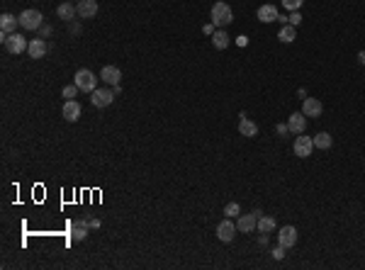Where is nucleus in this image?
Instances as JSON below:
<instances>
[{"label":"nucleus","mask_w":365,"mask_h":270,"mask_svg":"<svg viewBox=\"0 0 365 270\" xmlns=\"http://www.w3.org/2000/svg\"><path fill=\"white\" fill-rule=\"evenodd\" d=\"M88 229H90V222H86V219H76V222H73V226H71V241H73V244L86 241V236H88Z\"/></svg>","instance_id":"obj_11"},{"label":"nucleus","mask_w":365,"mask_h":270,"mask_svg":"<svg viewBox=\"0 0 365 270\" xmlns=\"http://www.w3.org/2000/svg\"><path fill=\"white\" fill-rule=\"evenodd\" d=\"M270 253H273V258L283 260V258H285V253H288V248H285V246H280V244H277V246L273 248V251H270Z\"/></svg>","instance_id":"obj_28"},{"label":"nucleus","mask_w":365,"mask_h":270,"mask_svg":"<svg viewBox=\"0 0 365 270\" xmlns=\"http://www.w3.org/2000/svg\"><path fill=\"white\" fill-rule=\"evenodd\" d=\"M212 46H214V49H227V46H229V34L224 32V29H217V32L212 34Z\"/></svg>","instance_id":"obj_23"},{"label":"nucleus","mask_w":365,"mask_h":270,"mask_svg":"<svg viewBox=\"0 0 365 270\" xmlns=\"http://www.w3.org/2000/svg\"><path fill=\"white\" fill-rule=\"evenodd\" d=\"M358 64H363L365 66V51H358Z\"/></svg>","instance_id":"obj_33"},{"label":"nucleus","mask_w":365,"mask_h":270,"mask_svg":"<svg viewBox=\"0 0 365 270\" xmlns=\"http://www.w3.org/2000/svg\"><path fill=\"white\" fill-rule=\"evenodd\" d=\"M17 24H20V17H15L10 12H3V15H0V32L3 34H12Z\"/></svg>","instance_id":"obj_18"},{"label":"nucleus","mask_w":365,"mask_h":270,"mask_svg":"<svg viewBox=\"0 0 365 270\" xmlns=\"http://www.w3.org/2000/svg\"><path fill=\"white\" fill-rule=\"evenodd\" d=\"M100 226V219H90V229H98Z\"/></svg>","instance_id":"obj_34"},{"label":"nucleus","mask_w":365,"mask_h":270,"mask_svg":"<svg viewBox=\"0 0 365 270\" xmlns=\"http://www.w3.org/2000/svg\"><path fill=\"white\" fill-rule=\"evenodd\" d=\"M61 114H64V119H66V122H78V119H80V105H78V100H66L64 102Z\"/></svg>","instance_id":"obj_16"},{"label":"nucleus","mask_w":365,"mask_h":270,"mask_svg":"<svg viewBox=\"0 0 365 270\" xmlns=\"http://www.w3.org/2000/svg\"><path fill=\"white\" fill-rule=\"evenodd\" d=\"M56 15H59V20L71 22V20L78 15V10H76V5H73V3H61V5L56 8Z\"/></svg>","instance_id":"obj_20"},{"label":"nucleus","mask_w":365,"mask_h":270,"mask_svg":"<svg viewBox=\"0 0 365 270\" xmlns=\"http://www.w3.org/2000/svg\"><path fill=\"white\" fill-rule=\"evenodd\" d=\"M232 22H234L232 8H229L227 3L217 0V3L212 5V24H214V27H219V29H224V27H229Z\"/></svg>","instance_id":"obj_1"},{"label":"nucleus","mask_w":365,"mask_h":270,"mask_svg":"<svg viewBox=\"0 0 365 270\" xmlns=\"http://www.w3.org/2000/svg\"><path fill=\"white\" fill-rule=\"evenodd\" d=\"M277 244L285 248H292L297 244V229H295V226H283V229L277 231Z\"/></svg>","instance_id":"obj_10"},{"label":"nucleus","mask_w":365,"mask_h":270,"mask_svg":"<svg viewBox=\"0 0 365 270\" xmlns=\"http://www.w3.org/2000/svg\"><path fill=\"white\" fill-rule=\"evenodd\" d=\"M277 22H283V24H290V22H288V15H277Z\"/></svg>","instance_id":"obj_32"},{"label":"nucleus","mask_w":365,"mask_h":270,"mask_svg":"<svg viewBox=\"0 0 365 270\" xmlns=\"http://www.w3.org/2000/svg\"><path fill=\"white\" fill-rule=\"evenodd\" d=\"M202 32H205V34H210V37H212V34L217 32V29H214V24L210 22V24H205V27H202Z\"/></svg>","instance_id":"obj_30"},{"label":"nucleus","mask_w":365,"mask_h":270,"mask_svg":"<svg viewBox=\"0 0 365 270\" xmlns=\"http://www.w3.org/2000/svg\"><path fill=\"white\" fill-rule=\"evenodd\" d=\"M100 80H105L107 85H120L122 83V71L117 66H105L102 71H100Z\"/></svg>","instance_id":"obj_13"},{"label":"nucleus","mask_w":365,"mask_h":270,"mask_svg":"<svg viewBox=\"0 0 365 270\" xmlns=\"http://www.w3.org/2000/svg\"><path fill=\"white\" fill-rule=\"evenodd\" d=\"M236 231H239V229H236V224H234L232 219L227 217V219H224V222H219V226H217V238H219L221 244H232L234 236H236Z\"/></svg>","instance_id":"obj_7"},{"label":"nucleus","mask_w":365,"mask_h":270,"mask_svg":"<svg viewBox=\"0 0 365 270\" xmlns=\"http://www.w3.org/2000/svg\"><path fill=\"white\" fill-rule=\"evenodd\" d=\"M304 127H307V117L304 112H292L288 117V129L292 134H304Z\"/></svg>","instance_id":"obj_14"},{"label":"nucleus","mask_w":365,"mask_h":270,"mask_svg":"<svg viewBox=\"0 0 365 270\" xmlns=\"http://www.w3.org/2000/svg\"><path fill=\"white\" fill-rule=\"evenodd\" d=\"M288 22L292 24V27H297V24L302 22V15H299V10H297V12H292V15H290V17H288Z\"/></svg>","instance_id":"obj_29"},{"label":"nucleus","mask_w":365,"mask_h":270,"mask_svg":"<svg viewBox=\"0 0 365 270\" xmlns=\"http://www.w3.org/2000/svg\"><path fill=\"white\" fill-rule=\"evenodd\" d=\"M42 20H44V15H42L39 10L20 12V27H22V29H30V32L39 29V27H42Z\"/></svg>","instance_id":"obj_6"},{"label":"nucleus","mask_w":365,"mask_h":270,"mask_svg":"<svg viewBox=\"0 0 365 270\" xmlns=\"http://www.w3.org/2000/svg\"><path fill=\"white\" fill-rule=\"evenodd\" d=\"M302 3H304V0H283L285 10H290V12H297L299 8H302Z\"/></svg>","instance_id":"obj_27"},{"label":"nucleus","mask_w":365,"mask_h":270,"mask_svg":"<svg viewBox=\"0 0 365 270\" xmlns=\"http://www.w3.org/2000/svg\"><path fill=\"white\" fill-rule=\"evenodd\" d=\"M76 10H78V17H83V20H93V17L98 15V0H78Z\"/></svg>","instance_id":"obj_9"},{"label":"nucleus","mask_w":365,"mask_h":270,"mask_svg":"<svg viewBox=\"0 0 365 270\" xmlns=\"http://www.w3.org/2000/svg\"><path fill=\"white\" fill-rule=\"evenodd\" d=\"M115 88H98L90 93V102H93V107H98V110H102V107H110L112 100H115Z\"/></svg>","instance_id":"obj_4"},{"label":"nucleus","mask_w":365,"mask_h":270,"mask_svg":"<svg viewBox=\"0 0 365 270\" xmlns=\"http://www.w3.org/2000/svg\"><path fill=\"white\" fill-rule=\"evenodd\" d=\"M241 119H239V132H241V136H248V139H254V136H258V124L254 122V119H248L246 114H239Z\"/></svg>","instance_id":"obj_15"},{"label":"nucleus","mask_w":365,"mask_h":270,"mask_svg":"<svg viewBox=\"0 0 365 270\" xmlns=\"http://www.w3.org/2000/svg\"><path fill=\"white\" fill-rule=\"evenodd\" d=\"M256 17H258L261 22H266V24L275 22V20H277V8H275V5H261V8H258V12H256Z\"/></svg>","instance_id":"obj_19"},{"label":"nucleus","mask_w":365,"mask_h":270,"mask_svg":"<svg viewBox=\"0 0 365 270\" xmlns=\"http://www.w3.org/2000/svg\"><path fill=\"white\" fill-rule=\"evenodd\" d=\"M295 156H299V158H307V156H312V151H314V139L312 136H302L299 134L297 139H295Z\"/></svg>","instance_id":"obj_8"},{"label":"nucleus","mask_w":365,"mask_h":270,"mask_svg":"<svg viewBox=\"0 0 365 270\" xmlns=\"http://www.w3.org/2000/svg\"><path fill=\"white\" fill-rule=\"evenodd\" d=\"M295 37H297V32H295L292 24H283V29H280V34H277V39H280L283 44H292Z\"/></svg>","instance_id":"obj_24"},{"label":"nucleus","mask_w":365,"mask_h":270,"mask_svg":"<svg viewBox=\"0 0 365 270\" xmlns=\"http://www.w3.org/2000/svg\"><path fill=\"white\" fill-rule=\"evenodd\" d=\"M78 85L76 83H73V85H66V88L61 90V95H64V98H66V100H76V95H78Z\"/></svg>","instance_id":"obj_26"},{"label":"nucleus","mask_w":365,"mask_h":270,"mask_svg":"<svg viewBox=\"0 0 365 270\" xmlns=\"http://www.w3.org/2000/svg\"><path fill=\"white\" fill-rule=\"evenodd\" d=\"M73 83H76L83 93H93V90H98V76H95L93 71H88V68H78L76 76H73Z\"/></svg>","instance_id":"obj_2"},{"label":"nucleus","mask_w":365,"mask_h":270,"mask_svg":"<svg viewBox=\"0 0 365 270\" xmlns=\"http://www.w3.org/2000/svg\"><path fill=\"white\" fill-rule=\"evenodd\" d=\"M275 217H270V214H261L258 217V231L261 234H273L275 231Z\"/></svg>","instance_id":"obj_21"},{"label":"nucleus","mask_w":365,"mask_h":270,"mask_svg":"<svg viewBox=\"0 0 365 270\" xmlns=\"http://www.w3.org/2000/svg\"><path fill=\"white\" fill-rule=\"evenodd\" d=\"M3 44H5V49L10 51V54H22V51H27V46H30V42L24 39L22 34L12 32V34H3Z\"/></svg>","instance_id":"obj_3"},{"label":"nucleus","mask_w":365,"mask_h":270,"mask_svg":"<svg viewBox=\"0 0 365 270\" xmlns=\"http://www.w3.org/2000/svg\"><path fill=\"white\" fill-rule=\"evenodd\" d=\"M290 129H288V124H277V134L283 136V134H288Z\"/></svg>","instance_id":"obj_31"},{"label":"nucleus","mask_w":365,"mask_h":270,"mask_svg":"<svg viewBox=\"0 0 365 270\" xmlns=\"http://www.w3.org/2000/svg\"><path fill=\"white\" fill-rule=\"evenodd\" d=\"M46 51H49V44H46L44 39H30L27 54H30L32 58H42V56H46Z\"/></svg>","instance_id":"obj_17"},{"label":"nucleus","mask_w":365,"mask_h":270,"mask_svg":"<svg viewBox=\"0 0 365 270\" xmlns=\"http://www.w3.org/2000/svg\"><path fill=\"white\" fill-rule=\"evenodd\" d=\"M312 139H314V148H321V151L331 148V144H333V139H331V134H329V132H319V134L312 136Z\"/></svg>","instance_id":"obj_22"},{"label":"nucleus","mask_w":365,"mask_h":270,"mask_svg":"<svg viewBox=\"0 0 365 270\" xmlns=\"http://www.w3.org/2000/svg\"><path fill=\"white\" fill-rule=\"evenodd\" d=\"M261 209H254L251 214H239V219H236V229L241 231V234H251L254 229H258V217H261Z\"/></svg>","instance_id":"obj_5"},{"label":"nucleus","mask_w":365,"mask_h":270,"mask_svg":"<svg viewBox=\"0 0 365 270\" xmlns=\"http://www.w3.org/2000/svg\"><path fill=\"white\" fill-rule=\"evenodd\" d=\"M302 112H304V117L317 119V117H321V112H324V105H321L317 98H304V102H302Z\"/></svg>","instance_id":"obj_12"},{"label":"nucleus","mask_w":365,"mask_h":270,"mask_svg":"<svg viewBox=\"0 0 365 270\" xmlns=\"http://www.w3.org/2000/svg\"><path fill=\"white\" fill-rule=\"evenodd\" d=\"M224 214H227L229 219H234V217H239V214H241V207H239V202H229L227 207H224Z\"/></svg>","instance_id":"obj_25"}]
</instances>
